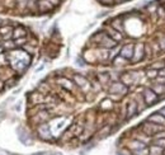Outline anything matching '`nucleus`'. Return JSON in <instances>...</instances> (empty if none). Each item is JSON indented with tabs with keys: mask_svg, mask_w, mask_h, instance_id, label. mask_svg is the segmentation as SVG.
Masks as SVG:
<instances>
[{
	"mask_svg": "<svg viewBox=\"0 0 165 155\" xmlns=\"http://www.w3.org/2000/svg\"><path fill=\"white\" fill-rule=\"evenodd\" d=\"M48 2H50L51 4H52L54 6H57V5L60 4V0H48Z\"/></svg>",
	"mask_w": 165,
	"mask_h": 155,
	"instance_id": "40",
	"label": "nucleus"
},
{
	"mask_svg": "<svg viewBox=\"0 0 165 155\" xmlns=\"http://www.w3.org/2000/svg\"><path fill=\"white\" fill-rule=\"evenodd\" d=\"M146 146H147L146 144H143V142H141V141H139V140H136V139H133L132 141L128 142V149H130L131 151L140 150V149H143V148H146Z\"/></svg>",
	"mask_w": 165,
	"mask_h": 155,
	"instance_id": "23",
	"label": "nucleus"
},
{
	"mask_svg": "<svg viewBox=\"0 0 165 155\" xmlns=\"http://www.w3.org/2000/svg\"><path fill=\"white\" fill-rule=\"evenodd\" d=\"M3 6H4V9H5V10H12V9H15V6H17V2H15V0H4Z\"/></svg>",
	"mask_w": 165,
	"mask_h": 155,
	"instance_id": "29",
	"label": "nucleus"
},
{
	"mask_svg": "<svg viewBox=\"0 0 165 155\" xmlns=\"http://www.w3.org/2000/svg\"><path fill=\"white\" fill-rule=\"evenodd\" d=\"M29 103L32 106H37V104H41V103H45V94H42L41 92L32 93V94L29 96Z\"/></svg>",
	"mask_w": 165,
	"mask_h": 155,
	"instance_id": "16",
	"label": "nucleus"
},
{
	"mask_svg": "<svg viewBox=\"0 0 165 155\" xmlns=\"http://www.w3.org/2000/svg\"><path fill=\"white\" fill-rule=\"evenodd\" d=\"M140 128H141V131H142L143 133H146V135H149V136H151V137L155 135V133H158V132L165 130L164 126L156 125V123H152V122H149V121L142 122L141 126H140Z\"/></svg>",
	"mask_w": 165,
	"mask_h": 155,
	"instance_id": "6",
	"label": "nucleus"
},
{
	"mask_svg": "<svg viewBox=\"0 0 165 155\" xmlns=\"http://www.w3.org/2000/svg\"><path fill=\"white\" fill-rule=\"evenodd\" d=\"M146 76H147L149 79H156V78L159 76V71L155 70V69L149 67V69L146 70Z\"/></svg>",
	"mask_w": 165,
	"mask_h": 155,
	"instance_id": "31",
	"label": "nucleus"
},
{
	"mask_svg": "<svg viewBox=\"0 0 165 155\" xmlns=\"http://www.w3.org/2000/svg\"><path fill=\"white\" fill-rule=\"evenodd\" d=\"M55 6L51 4L48 0H38V12H51V10H54Z\"/></svg>",
	"mask_w": 165,
	"mask_h": 155,
	"instance_id": "18",
	"label": "nucleus"
},
{
	"mask_svg": "<svg viewBox=\"0 0 165 155\" xmlns=\"http://www.w3.org/2000/svg\"><path fill=\"white\" fill-rule=\"evenodd\" d=\"M141 94H142L143 100H145L147 107H151L154 104H156V103L161 102V98L151 88H142L141 89Z\"/></svg>",
	"mask_w": 165,
	"mask_h": 155,
	"instance_id": "3",
	"label": "nucleus"
},
{
	"mask_svg": "<svg viewBox=\"0 0 165 155\" xmlns=\"http://www.w3.org/2000/svg\"><path fill=\"white\" fill-rule=\"evenodd\" d=\"M146 121L152 122V123H156V125H160V126H164L165 127V117L161 115L159 111L158 112H154L152 115H150Z\"/></svg>",
	"mask_w": 165,
	"mask_h": 155,
	"instance_id": "15",
	"label": "nucleus"
},
{
	"mask_svg": "<svg viewBox=\"0 0 165 155\" xmlns=\"http://www.w3.org/2000/svg\"><path fill=\"white\" fill-rule=\"evenodd\" d=\"M156 42L158 45L160 46V50H161V52H165V33L164 32H159L156 35Z\"/></svg>",
	"mask_w": 165,
	"mask_h": 155,
	"instance_id": "24",
	"label": "nucleus"
},
{
	"mask_svg": "<svg viewBox=\"0 0 165 155\" xmlns=\"http://www.w3.org/2000/svg\"><path fill=\"white\" fill-rule=\"evenodd\" d=\"M71 121H73V117L71 116H57V117H54L52 120H50L48 125H50V130H51V133L55 139H58L62 132L71 125Z\"/></svg>",
	"mask_w": 165,
	"mask_h": 155,
	"instance_id": "2",
	"label": "nucleus"
},
{
	"mask_svg": "<svg viewBox=\"0 0 165 155\" xmlns=\"http://www.w3.org/2000/svg\"><path fill=\"white\" fill-rule=\"evenodd\" d=\"M128 89L130 88L123 84L122 81H112L107 88L109 94H117V96H121V97L126 96L128 93Z\"/></svg>",
	"mask_w": 165,
	"mask_h": 155,
	"instance_id": "5",
	"label": "nucleus"
},
{
	"mask_svg": "<svg viewBox=\"0 0 165 155\" xmlns=\"http://www.w3.org/2000/svg\"><path fill=\"white\" fill-rule=\"evenodd\" d=\"M145 59V43L139 42L135 45V50H133V57L132 61L133 63H140Z\"/></svg>",
	"mask_w": 165,
	"mask_h": 155,
	"instance_id": "11",
	"label": "nucleus"
},
{
	"mask_svg": "<svg viewBox=\"0 0 165 155\" xmlns=\"http://www.w3.org/2000/svg\"><path fill=\"white\" fill-rule=\"evenodd\" d=\"M56 83H57V84H58L61 88H62V89L70 92L71 94H75V89H76L78 87L75 85V83H74L73 80H70V79H67V78H65V76H58V78L56 79Z\"/></svg>",
	"mask_w": 165,
	"mask_h": 155,
	"instance_id": "9",
	"label": "nucleus"
},
{
	"mask_svg": "<svg viewBox=\"0 0 165 155\" xmlns=\"http://www.w3.org/2000/svg\"><path fill=\"white\" fill-rule=\"evenodd\" d=\"M165 66V61H158V63H155V64H152L150 67L151 69H155V70H160V69H163Z\"/></svg>",
	"mask_w": 165,
	"mask_h": 155,
	"instance_id": "36",
	"label": "nucleus"
},
{
	"mask_svg": "<svg viewBox=\"0 0 165 155\" xmlns=\"http://www.w3.org/2000/svg\"><path fill=\"white\" fill-rule=\"evenodd\" d=\"M133 97H135V100H136V103H137L139 112H142V111H145V109L147 108V106H146L145 100H143V97H142L141 93H136V94L133 96Z\"/></svg>",
	"mask_w": 165,
	"mask_h": 155,
	"instance_id": "21",
	"label": "nucleus"
},
{
	"mask_svg": "<svg viewBox=\"0 0 165 155\" xmlns=\"http://www.w3.org/2000/svg\"><path fill=\"white\" fill-rule=\"evenodd\" d=\"M123 2H126V0H116V3H123Z\"/></svg>",
	"mask_w": 165,
	"mask_h": 155,
	"instance_id": "48",
	"label": "nucleus"
},
{
	"mask_svg": "<svg viewBox=\"0 0 165 155\" xmlns=\"http://www.w3.org/2000/svg\"><path fill=\"white\" fill-rule=\"evenodd\" d=\"M133 155H149V148H143V149H140V150H135L132 151Z\"/></svg>",
	"mask_w": 165,
	"mask_h": 155,
	"instance_id": "34",
	"label": "nucleus"
},
{
	"mask_svg": "<svg viewBox=\"0 0 165 155\" xmlns=\"http://www.w3.org/2000/svg\"><path fill=\"white\" fill-rule=\"evenodd\" d=\"M103 29H104V32L112 38V39H115L116 42H119V41L123 39V33L118 32V31H116L113 27H111L109 24H106L104 27H103Z\"/></svg>",
	"mask_w": 165,
	"mask_h": 155,
	"instance_id": "12",
	"label": "nucleus"
},
{
	"mask_svg": "<svg viewBox=\"0 0 165 155\" xmlns=\"http://www.w3.org/2000/svg\"><path fill=\"white\" fill-rule=\"evenodd\" d=\"M127 63H128V60H126L125 57H122L121 55H118V56H116L115 59H113V65H115V66H118V67L127 65Z\"/></svg>",
	"mask_w": 165,
	"mask_h": 155,
	"instance_id": "26",
	"label": "nucleus"
},
{
	"mask_svg": "<svg viewBox=\"0 0 165 155\" xmlns=\"http://www.w3.org/2000/svg\"><path fill=\"white\" fill-rule=\"evenodd\" d=\"M76 63H78V65H80V66H85L84 61L81 60V57H76Z\"/></svg>",
	"mask_w": 165,
	"mask_h": 155,
	"instance_id": "39",
	"label": "nucleus"
},
{
	"mask_svg": "<svg viewBox=\"0 0 165 155\" xmlns=\"http://www.w3.org/2000/svg\"><path fill=\"white\" fill-rule=\"evenodd\" d=\"M3 47H4V50L6 51H12V50H14V48H17V46H15V42H14V39H6V41H3Z\"/></svg>",
	"mask_w": 165,
	"mask_h": 155,
	"instance_id": "27",
	"label": "nucleus"
},
{
	"mask_svg": "<svg viewBox=\"0 0 165 155\" xmlns=\"http://www.w3.org/2000/svg\"><path fill=\"white\" fill-rule=\"evenodd\" d=\"M164 154V149L156 146V145H151L149 146V155H163Z\"/></svg>",
	"mask_w": 165,
	"mask_h": 155,
	"instance_id": "28",
	"label": "nucleus"
},
{
	"mask_svg": "<svg viewBox=\"0 0 165 155\" xmlns=\"http://www.w3.org/2000/svg\"><path fill=\"white\" fill-rule=\"evenodd\" d=\"M159 112H160V113H161V115H163V116L165 117V107H163V108H160V109H159Z\"/></svg>",
	"mask_w": 165,
	"mask_h": 155,
	"instance_id": "44",
	"label": "nucleus"
},
{
	"mask_svg": "<svg viewBox=\"0 0 165 155\" xmlns=\"http://www.w3.org/2000/svg\"><path fill=\"white\" fill-rule=\"evenodd\" d=\"M6 56L9 60V66L18 74H23L32 60V55H29L23 48H14L12 51H8Z\"/></svg>",
	"mask_w": 165,
	"mask_h": 155,
	"instance_id": "1",
	"label": "nucleus"
},
{
	"mask_svg": "<svg viewBox=\"0 0 165 155\" xmlns=\"http://www.w3.org/2000/svg\"><path fill=\"white\" fill-rule=\"evenodd\" d=\"M139 115V108H137V103L135 99H130L126 104V116L125 118L126 120H131L135 116Z\"/></svg>",
	"mask_w": 165,
	"mask_h": 155,
	"instance_id": "10",
	"label": "nucleus"
},
{
	"mask_svg": "<svg viewBox=\"0 0 165 155\" xmlns=\"http://www.w3.org/2000/svg\"><path fill=\"white\" fill-rule=\"evenodd\" d=\"M118 155H131V153H130L128 150H121V151L118 153Z\"/></svg>",
	"mask_w": 165,
	"mask_h": 155,
	"instance_id": "41",
	"label": "nucleus"
},
{
	"mask_svg": "<svg viewBox=\"0 0 165 155\" xmlns=\"http://www.w3.org/2000/svg\"><path fill=\"white\" fill-rule=\"evenodd\" d=\"M22 37H27V29L24 27L17 26L13 29V39H18V38H22Z\"/></svg>",
	"mask_w": 165,
	"mask_h": 155,
	"instance_id": "20",
	"label": "nucleus"
},
{
	"mask_svg": "<svg viewBox=\"0 0 165 155\" xmlns=\"http://www.w3.org/2000/svg\"><path fill=\"white\" fill-rule=\"evenodd\" d=\"M33 155H47L46 153H36V154H33Z\"/></svg>",
	"mask_w": 165,
	"mask_h": 155,
	"instance_id": "47",
	"label": "nucleus"
},
{
	"mask_svg": "<svg viewBox=\"0 0 165 155\" xmlns=\"http://www.w3.org/2000/svg\"><path fill=\"white\" fill-rule=\"evenodd\" d=\"M163 6H164V8H165V4H164V5H163Z\"/></svg>",
	"mask_w": 165,
	"mask_h": 155,
	"instance_id": "49",
	"label": "nucleus"
},
{
	"mask_svg": "<svg viewBox=\"0 0 165 155\" xmlns=\"http://www.w3.org/2000/svg\"><path fill=\"white\" fill-rule=\"evenodd\" d=\"M4 66H9V60H8L6 52L0 54V67H4Z\"/></svg>",
	"mask_w": 165,
	"mask_h": 155,
	"instance_id": "32",
	"label": "nucleus"
},
{
	"mask_svg": "<svg viewBox=\"0 0 165 155\" xmlns=\"http://www.w3.org/2000/svg\"><path fill=\"white\" fill-rule=\"evenodd\" d=\"M99 108L100 109H104V111H109L113 108V102L111 98H107V99H103L99 104Z\"/></svg>",
	"mask_w": 165,
	"mask_h": 155,
	"instance_id": "25",
	"label": "nucleus"
},
{
	"mask_svg": "<svg viewBox=\"0 0 165 155\" xmlns=\"http://www.w3.org/2000/svg\"><path fill=\"white\" fill-rule=\"evenodd\" d=\"M159 76H164L165 78V66L159 70Z\"/></svg>",
	"mask_w": 165,
	"mask_h": 155,
	"instance_id": "42",
	"label": "nucleus"
},
{
	"mask_svg": "<svg viewBox=\"0 0 165 155\" xmlns=\"http://www.w3.org/2000/svg\"><path fill=\"white\" fill-rule=\"evenodd\" d=\"M13 29H14V27L9 23L4 24L3 27H0V37L3 38V41L13 38Z\"/></svg>",
	"mask_w": 165,
	"mask_h": 155,
	"instance_id": "13",
	"label": "nucleus"
},
{
	"mask_svg": "<svg viewBox=\"0 0 165 155\" xmlns=\"http://www.w3.org/2000/svg\"><path fill=\"white\" fill-rule=\"evenodd\" d=\"M14 42H15V46H17V47H23V46L28 42V37H22V38L14 39Z\"/></svg>",
	"mask_w": 165,
	"mask_h": 155,
	"instance_id": "33",
	"label": "nucleus"
},
{
	"mask_svg": "<svg viewBox=\"0 0 165 155\" xmlns=\"http://www.w3.org/2000/svg\"><path fill=\"white\" fill-rule=\"evenodd\" d=\"M98 2H100L102 4H104V5H113V4H116V0H98Z\"/></svg>",
	"mask_w": 165,
	"mask_h": 155,
	"instance_id": "37",
	"label": "nucleus"
},
{
	"mask_svg": "<svg viewBox=\"0 0 165 155\" xmlns=\"http://www.w3.org/2000/svg\"><path fill=\"white\" fill-rule=\"evenodd\" d=\"M151 144H152V145H156V146H159V148H161V149H164V150H165V137L152 139ZM151 144H150V145H151Z\"/></svg>",
	"mask_w": 165,
	"mask_h": 155,
	"instance_id": "30",
	"label": "nucleus"
},
{
	"mask_svg": "<svg viewBox=\"0 0 165 155\" xmlns=\"http://www.w3.org/2000/svg\"><path fill=\"white\" fill-rule=\"evenodd\" d=\"M109 26L113 27L116 31H118V32L125 33V27H123V22H122L121 17H117V18L111 19V24H109Z\"/></svg>",
	"mask_w": 165,
	"mask_h": 155,
	"instance_id": "19",
	"label": "nucleus"
},
{
	"mask_svg": "<svg viewBox=\"0 0 165 155\" xmlns=\"http://www.w3.org/2000/svg\"><path fill=\"white\" fill-rule=\"evenodd\" d=\"M97 79H98V83L100 85H104L108 88V85L112 83V78H111V74L109 73H98L97 74Z\"/></svg>",
	"mask_w": 165,
	"mask_h": 155,
	"instance_id": "17",
	"label": "nucleus"
},
{
	"mask_svg": "<svg viewBox=\"0 0 165 155\" xmlns=\"http://www.w3.org/2000/svg\"><path fill=\"white\" fill-rule=\"evenodd\" d=\"M156 14L159 15V18L165 19V8H164L163 5H159V6L156 8Z\"/></svg>",
	"mask_w": 165,
	"mask_h": 155,
	"instance_id": "35",
	"label": "nucleus"
},
{
	"mask_svg": "<svg viewBox=\"0 0 165 155\" xmlns=\"http://www.w3.org/2000/svg\"><path fill=\"white\" fill-rule=\"evenodd\" d=\"M4 24H6V20H0V27H3Z\"/></svg>",
	"mask_w": 165,
	"mask_h": 155,
	"instance_id": "46",
	"label": "nucleus"
},
{
	"mask_svg": "<svg viewBox=\"0 0 165 155\" xmlns=\"http://www.w3.org/2000/svg\"><path fill=\"white\" fill-rule=\"evenodd\" d=\"M133 50H135V45H133V43H127V45H125V46L121 48L119 55L130 61L133 57Z\"/></svg>",
	"mask_w": 165,
	"mask_h": 155,
	"instance_id": "14",
	"label": "nucleus"
},
{
	"mask_svg": "<svg viewBox=\"0 0 165 155\" xmlns=\"http://www.w3.org/2000/svg\"><path fill=\"white\" fill-rule=\"evenodd\" d=\"M4 51H5V50H4V47H3V43L0 42V54H3Z\"/></svg>",
	"mask_w": 165,
	"mask_h": 155,
	"instance_id": "45",
	"label": "nucleus"
},
{
	"mask_svg": "<svg viewBox=\"0 0 165 155\" xmlns=\"http://www.w3.org/2000/svg\"><path fill=\"white\" fill-rule=\"evenodd\" d=\"M160 137H165V130L164 131H160L158 133H155V135L152 136V139H160Z\"/></svg>",
	"mask_w": 165,
	"mask_h": 155,
	"instance_id": "38",
	"label": "nucleus"
},
{
	"mask_svg": "<svg viewBox=\"0 0 165 155\" xmlns=\"http://www.w3.org/2000/svg\"><path fill=\"white\" fill-rule=\"evenodd\" d=\"M73 81L75 83V85L84 93V94H87V93L91 89V83L81 74H74L73 75Z\"/></svg>",
	"mask_w": 165,
	"mask_h": 155,
	"instance_id": "7",
	"label": "nucleus"
},
{
	"mask_svg": "<svg viewBox=\"0 0 165 155\" xmlns=\"http://www.w3.org/2000/svg\"><path fill=\"white\" fill-rule=\"evenodd\" d=\"M140 76L141 75L139 74V71H125L123 74H121L119 79H121V81L123 83V84L130 88L132 85L137 84L139 80H140Z\"/></svg>",
	"mask_w": 165,
	"mask_h": 155,
	"instance_id": "4",
	"label": "nucleus"
},
{
	"mask_svg": "<svg viewBox=\"0 0 165 155\" xmlns=\"http://www.w3.org/2000/svg\"><path fill=\"white\" fill-rule=\"evenodd\" d=\"M4 87H5V81L0 79V90H3V89H4Z\"/></svg>",
	"mask_w": 165,
	"mask_h": 155,
	"instance_id": "43",
	"label": "nucleus"
},
{
	"mask_svg": "<svg viewBox=\"0 0 165 155\" xmlns=\"http://www.w3.org/2000/svg\"><path fill=\"white\" fill-rule=\"evenodd\" d=\"M164 33H165V31H164Z\"/></svg>",
	"mask_w": 165,
	"mask_h": 155,
	"instance_id": "50",
	"label": "nucleus"
},
{
	"mask_svg": "<svg viewBox=\"0 0 165 155\" xmlns=\"http://www.w3.org/2000/svg\"><path fill=\"white\" fill-rule=\"evenodd\" d=\"M150 88L155 92L159 97H165V84H161V83H154V84H151Z\"/></svg>",
	"mask_w": 165,
	"mask_h": 155,
	"instance_id": "22",
	"label": "nucleus"
},
{
	"mask_svg": "<svg viewBox=\"0 0 165 155\" xmlns=\"http://www.w3.org/2000/svg\"><path fill=\"white\" fill-rule=\"evenodd\" d=\"M36 131L38 133V136L45 140V141H52L55 140V137L52 136L51 133V130H50V125L47 122H43V123H39V125L36 126Z\"/></svg>",
	"mask_w": 165,
	"mask_h": 155,
	"instance_id": "8",
	"label": "nucleus"
}]
</instances>
